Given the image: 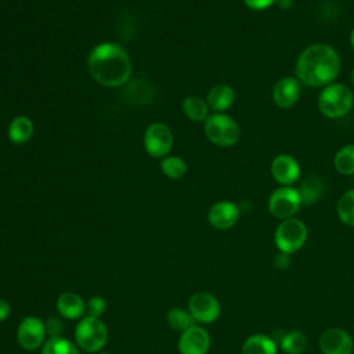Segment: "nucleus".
<instances>
[{
  "label": "nucleus",
  "instance_id": "obj_1",
  "mask_svg": "<svg viewBox=\"0 0 354 354\" xmlns=\"http://www.w3.org/2000/svg\"><path fill=\"white\" fill-rule=\"evenodd\" d=\"M340 65V57L330 44L313 43L299 54L295 64V76L306 86L325 87L335 82Z\"/></svg>",
  "mask_w": 354,
  "mask_h": 354
},
{
  "label": "nucleus",
  "instance_id": "obj_2",
  "mask_svg": "<svg viewBox=\"0 0 354 354\" xmlns=\"http://www.w3.org/2000/svg\"><path fill=\"white\" fill-rule=\"evenodd\" d=\"M87 66L95 82L105 87H120L131 75V62L127 51L111 41L97 44L88 54Z\"/></svg>",
  "mask_w": 354,
  "mask_h": 354
},
{
  "label": "nucleus",
  "instance_id": "obj_3",
  "mask_svg": "<svg viewBox=\"0 0 354 354\" xmlns=\"http://www.w3.org/2000/svg\"><path fill=\"white\" fill-rule=\"evenodd\" d=\"M317 105L325 118L339 119L351 111L354 105V95L346 84L333 82L322 87L317 100Z\"/></svg>",
  "mask_w": 354,
  "mask_h": 354
},
{
  "label": "nucleus",
  "instance_id": "obj_4",
  "mask_svg": "<svg viewBox=\"0 0 354 354\" xmlns=\"http://www.w3.org/2000/svg\"><path fill=\"white\" fill-rule=\"evenodd\" d=\"M203 131L212 144L223 148L235 145L241 137L238 123L231 116L220 112L209 115V118L205 120Z\"/></svg>",
  "mask_w": 354,
  "mask_h": 354
},
{
  "label": "nucleus",
  "instance_id": "obj_5",
  "mask_svg": "<svg viewBox=\"0 0 354 354\" xmlns=\"http://www.w3.org/2000/svg\"><path fill=\"white\" fill-rule=\"evenodd\" d=\"M308 238L306 223L297 217L282 220L274 232V243L281 253L293 254L300 250Z\"/></svg>",
  "mask_w": 354,
  "mask_h": 354
},
{
  "label": "nucleus",
  "instance_id": "obj_6",
  "mask_svg": "<svg viewBox=\"0 0 354 354\" xmlns=\"http://www.w3.org/2000/svg\"><path fill=\"white\" fill-rule=\"evenodd\" d=\"M108 329L95 317H83L75 328L76 346L86 353H98L106 343Z\"/></svg>",
  "mask_w": 354,
  "mask_h": 354
},
{
  "label": "nucleus",
  "instance_id": "obj_7",
  "mask_svg": "<svg viewBox=\"0 0 354 354\" xmlns=\"http://www.w3.org/2000/svg\"><path fill=\"white\" fill-rule=\"evenodd\" d=\"M301 201L297 188L293 185H279L268 198V210L278 220H288L297 214Z\"/></svg>",
  "mask_w": 354,
  "mask_h": 354
},
{
  "label": "nucleus",
  "instance_id": "obj_8",
  "mask_svg": "<svg viewBox=\"0 0 354 354\" xmlns=\"http://www.w3.org/2000/svg\"><path fill=\"white\" fill-rule=\"evenodd\" d=\"M173 133L165 123H151L144 133V148L152 158H165L173 148Z\"/></svg>",
  "mask_w": 354,
  "mask_h": 354
},
{
  "label": "nucleus",
  "instance_id": "obj_9",
  "mask_svg": "<svg viewBox=\"0 0 354 354\" xmlns=\"http://www.w3.org/2000/svg\"><path fill=\"white\" fill-rule=\"evenodd\" d=\"M188 311L194 317L195 322L212 324L221 313V306L216 296L207 292L194 293L188 301Z\"/></svg>",
  "mask_w": 354,
  "mask_h": 354
},
{
  "label": "nucleus",
  "instance_id": "obj_10",
  "mask_svg": "<svg viewBox=\"0 0 354 354\" xmlns=\"http://www.w3.org/2000/svg\"><path fill=\"white\" fill-rule=\"evenodd\" d=\"M46 335V324L37 317H25L17 329V340L19 346L28 351L43 347Z\"/></svg>",
  "mask_w": 354,
  "mask_h": 354
},
{
  "label": "nucleus",
  "instance_id": "obj_11",
  "mask_svg": "<svg viewBox=\"0 0 354 354\" xmlns=\"http://www.w3.org/2000/svg\"><path fill=\"white\" fill-rule=\"evenodd\" d=\"M319 350L322 354H353L354 342L351 335L339 326L328 328L319 337Z\"/></svg>",
  "mask_w": 354,
  "mask_h": 354
},
{
  "label": "nucleus",
  "instance_id": "obj_12",
  "mask_svg": "<svg viewBox=\"0 0 354 354\" xmlns=\"http://www.w3.org/2000/svg\"><path fill=\"white\" fill-rule=\"evenodd\" d=\"M241 217L239 206L232 201H218L207 212V221L216 230L232 228Z\"/></svg>",
  "mask_w": 354,
  "mask_h": 354
},
{
  "label": "nucleus",
  "instance_id": "obj_13",
  "mask_svg": "<svg viewBox=\"0 0 354 354\" xmlns=\"http://www.w3.org/2000/svg\"><path fill=\"white\" fill-rule=\"evenodd\" d=\"M210 343L209 332L199 325H194L181 332L178 337V351L180 354H207Z\"/></svg>",
  "mask_w": 354,
  "mask_h": 354
},
{
  "label": "nucleus",
  "instance_id": "obj_14",
  "mask_svg": "<svg viewBox=\"0 0 354 354\" xmlns=\"http://www.w3.org/2000/svg\"><path fill=\"white\" fill-rule=\"evenodd\" d=\"M270 171L272 178L279 185H293L300 177L301 167L296 158H293L292 155L279 153L272 159Z\"/></svg>",
  "mask_w": 354,
  "mask_h": 354
},
{
  "label": "nucleus",
  "instance_id": "obj_15",
  "mask_svg": "<svg viewBox=\"0 0 354 354\" xmlns=\"http://www.w3.org/2000/svg\"><path fill=\"white\" fill-rule=\"evenodd\" d=\"M300 91V82L296 79V76H285L274 84L271 97L278 108L289 109L299 101Z\"/></svg>",
  "mask_w": 354,
  "mask_h": 354
},
{
  "label": "nucleus",
  "instance_id": "obj_16",
  "mask_svg": "<svg viewBox=\"0 0 354 354\" xmlns=\"http://www.w3.org/2000/svg\"><path fill=\"white\" fill-rule=\"evenodd\" d=\"M206 102L214 112L224 113L235 102V90L225 83L214 84L206 95Z\"/></svg>",
  "mask_w": 354,
  "mask_h": 354
},
{
  "label": "nucleus",
  "instance_id": "obj_17",
  "mask_svg": "<svg viewBox=\"0 0 354 354\" xmlns=\"http://www.w3.org/2000/svg\"><path fill=\"white\" fill-rule=\"evenodd\" d=\"M57 310L66 319H82L86 313V303L73 292H65L57 299Z\"/></svg>",
  "mask_w": 354,
  "mask_h": 354
},
{
  "label": "nucleus",
  "instance_id": "obj_18",
  "mask_svg": "<svg viewBox=\"0 0 354 354\" xmlns=\"http://www.w3.org/2000/svg\"><path fill=\"white\" fill-rule=\"evenodd\" d=\"M241 354H278V343L264 333H253L243 342Z\"/></svg>",
  "mask_w": 354,
  "mask_h": 354
},
{
  "label": "nucleus",
  "instance_id": "obj_19",
  "mask_svg": "<svg viewBox=\"0 0 354 354\" xmlns=\"http://www.w3.org/2000/svg\"><path fill=\"white\" fill-rule=\"evenodd\" d=\"M297 191L300 195L301 206H313L324 196L325 184L319 177L310 176L300 183Z\"/></svg>",
  "mask_w": 354,
  "mask_h": 354
},
{
  "label": "nucleus",
  "instance_id": "obj_20",
  "mask_svg": "<svg viewBox=\"0 0 354 354\" xmlns=\"http://www.w3.org/2000/svg\"><path fill=\"white\" fill-rule=\"evenodd\" d=\"M33 130H35V127H33L32 120L28 116L19 115V116H15L10 122L7 134H8V138L11 142L21 145L30 140V137L33 136Z\"/></svg>",
  "mask_w": 354,
  "mask_h": 354
},
{
  "label": "nucleus",
  "instance_id": "obj_21",
  "mask_svg": "<svg viewBox=\"0 0 354 354\" xmlns=\"http://www.w3.org/2000/svg\"><path fill=\"white\" fill-rule=\"evenodd\" d=\"M279 348L286 354H303L307 348L308 340L304 332L292 329L288 332H283L281 337L277 340Z\"/></svg>",
  "mask_w": 354,
  "mask_h": 354
},
{
  "label": "nucleus",
  "instance_id": "obj_22",
  "mask_svg": "<svg viewBox=\"0 0 354 354\" xmlns=\"http://www.w3.org/2000/svg\"><path fill=\"white\" fill-rule=\"evenodd\" d=\"M183 111L189 120L205 122L209 118V105L199 95H188L183 101Z\"/></svg>",
  "mask_w": 354,
  "mask_h": 354
},
{
  "label": "nucleus",
  "instance_id": "obj_23",
  "mask_svg": "<svg viewBox=\"0 0 354 354\" xmlns=\"http://www.w3.org/2000/svg\"><path fill=\"white\" fill-rule=\"evenodd\" d=\"M333 166L343 176H354V144L343 145L333 158Z\"/></svg>",
  "mask_w": 354,
  "mask_h": 354
},
{
  "label": "nucleus",
  "instance_id": "obj_24",
  "mask_svg": "<svg viewBox=\"0 0 354 354\" xmlns=\"http://www.w3.org/2000/svg\"><path fill=\"white\" fill-rule=\"evenodd\" d=\"M336 213L339 220L348 227H354V188L346 191L337 201Z\"/></svg>",
  "mask_w": 354,
  "mask_h": 354
},
{
  "label": "nucleus",
  "instance_id": "obj_25",
  "mask_svg": "<svg viewBox=\"0 0 354 354\" xmlns=\"http://www.w3.org/2000/svg\"><path fill=\"white\" fill-rule=\"evenodd\" d=\"M41 354H79V347L62 336L48 337L41 347Z\"/></svg>",
  "mask_w": 354,
  "mask_h": 354
},
{
  "label": "nucleus",
  "instance_id": "obj_26",
  "mask_svg": "<svg viewBox=\"0 0 354 354\" xmlns=\"http://www.w3.org/2000/svg\"><path fill=\"white\" fill-rule=\"evenodd\" d=\"M160 170L165 176H167L171 180H178L185 176L187 173V163L180 156H165L160 160Z\"/></svg>",
  "mask_w": 354,
  "mask_h": 354
},
{
  "label": "nucleus",
  "instance_id": "obj_27",
  "mask_svg": "<svg viewBox=\"0 0 354 354\" xmlns=\"http://www.w3.org/2000/svg\"><path fill=\"white\" fill-rule=\"evenodd\" d=\"M167 324L180 332H184L187 329H189L191 326L195 325V319L191 315V313L188 310L180 308V307H174L167 313Z\"/></svg>",
  "mask_w": 354,
  "mask_h": 354
},
{
  "label": "nucleus",
  "instance_id": "obj_28",
  "mask_svg": "<svg viewBox=\"0 0 354 354\" xmlns=\"http://www.w3.org/2000/svg\"><path fill=\"white\" fill-rule=\"evenodd\" d=\"M105 308H106V303L101 296H93L86 303V313L90 317L100 318L105 313Z\"/></svg>",
  "mask_w": 354,
  "mask_h": 354
},
{
  "label": "nucleus",
  "instance_id": "obj_29",
  "mask_svg": "<svg viewBox=\"0 0 354 354\" xmlns=\"http://www.w3.org/2000/svg\"><path fill=\"white\" fill-rule=\"evenodd\" d=\"M62 330H64V324L58 319V318H48L46 322V332L50 337H59L62 336Z\"/></svg>",
  "mask_w": 354,
  "mask_h": 354
},
{
  "label": "nucleus",
  "instance_id": "obj_30",
  "mask_svg": "<svg viewBox=\"0 0 354 354\" xmlns=\"http://www.w3.org/2000/svg\"><path fill=\"white\" fill-rule=\"evenodd\" d=\"M277 0H243L245 6L254 11H263L270 8L272 4H275Z\"/></svg>",
  "mask_w": 354,
  "mask_h": 354
},
{
  "label": "nucleus",
  "instance_id": "obj_31",
  "mask_svg": "<svg viewBox=\"0 0 354 354\" xmlns=\"http://www.w3.org/2000/svg\"><path fill=\"white\" fill-rule=\"evenodd\" d=\"M290 264V256L289 254H285V253H278L275 257H274V266L279 270H285L288 268Z\"/></svg>",
  "mask_w": 354,
  "mask_h": 354
},
{
  "label": "nucleus",
  "instance_id": "obj_32",
  "mask_svg": "<svg viewBox=\"0 0 354 354\" xmlns=\"http://www.w3.org/2000/svg\"><path fill=\"white\" fill-rule=\"evenodd\" d=\"M10 313H11L10 304L6 300L0 299V322L6 321L8 318V315H10Z\"/></svg>",
  "mask_w": 354,
  "mask_h": 354
},
{
  "label": "nucleus",
  "instance_id": "obj_33",
  "mask_svg": "<svg viewBox=\"0 0 354 354\" xmlns=\"http://www.w3.org/2000/svg\"><path fill=\"white\" fill-rule=\"evenodd\" d=\"M275 3L281 10H289L293 6V0H277Z\"/></svg>",
  "mask_w": 354,
  "mask_h": 354
},
{
  "label": "nucleus",
  "instance_id": "obj_34",
  "mask_svg": "<svg viewBox=\"0 0 354 354\" xmlns=\"http://www.w3.org/2000/svg\"><path fill=\"white\" fill-rule=\"evenodd\" d=\"M350 46H351V48L354 50V28H353V30L350 32Z\"/></svg>",
  "mask_w": 354,
  "mask_h": 354
},
{
  "label": "nucleus",
  "instance_id": "obj_35",
  "mask_svg": "<svg viewBox=\"0 0 354 354\" xmlns=\"http://www.w3.org/2000/svg\"><path fill=\"white\" fill-rule=\"evenodd\" d=\"M351 83L354 84V69L351 71Z\"/></svg>",
  "mask_w": 354,
  "mask_h": 354
},
{
  "label": "nucleus",
  "instance_id": "obj_36",
  "mask_svg": "<svg viewBox=\"0 0 354 354\" xmlns=\"http://www.w3.org/2000/svg\"><path fill=\"white\" fill-rule=\"evenodd\" d=\"M101 354H108V353H101Z\"/></svg>",
  "mask_w": 354,
  "mask_h": 354
},
{
  "label": "nucleus",
  "instance_id": "obj_37",
  "mask_svg": "<svg viewBox=\"0 0 354 354\" xmlns=\"http://www.w3.org/2000/svg\"><path fill=\"white\" fill-rule=\"evenodd\" d=\"M353 354H354V353H353Z\"/></svg>",
  "mask_w": 354,
  "mask_h": 354
}]
</instances>
